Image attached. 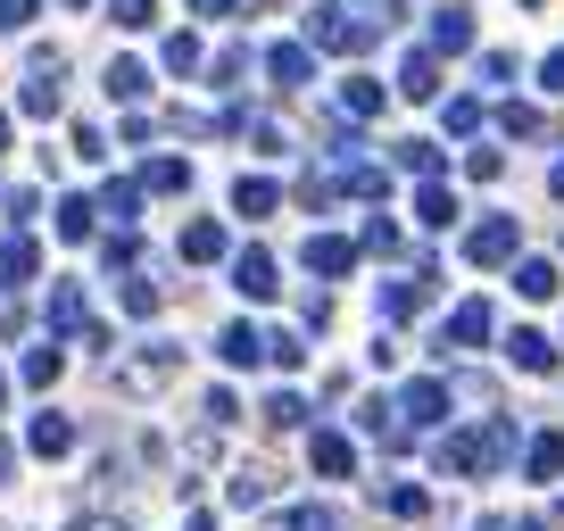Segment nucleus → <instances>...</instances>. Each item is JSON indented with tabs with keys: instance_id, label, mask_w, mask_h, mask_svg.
I'll use <instances>...</instances> for the list:
<instances>
[{
	"instance_id": "f257e3e1",
	"label": "nucleus",
	"mask_w": 564,
	"mask_h": 531,
	"mask_svg": "<svg viewBox=\"0 0 564 531\" xmlns=\"http://www.w3.org/2000/svg\"><path fill=\"white\" fill-rule=\"evenodd\" d=\"M507 457H514V424L507 415H490V424H474V432H441V448H432V465H441V474H465V481L498 474Z\"/></svg>"
},
{
	"instance_id": "f03ea898",
	"label": "nucleus",
	"mask_w": 564,
	"mask_h": 531,
	"mask_svg": "<svg viewBox=\"0 0 564 531\" xmlns=\"http://www.w3.org/2000/svg\"><path fill=\"white\" fill-rule=\"evenodd\" d=\"M399 18V9H366V18H340V9H316V18H307V42H316V51H366L373 34H382V25Z\"/></svg>"
},
{
	"instance_id": "7ed1b4c3",
	"label": "nucleus",
	"mask_w": 564,
	"mask_h": 531,
	"mask_svg": "<svg viewBox=\"0 0 564 531\" xmlns=\"http://www.w3.org/2000/svg\"><path fill=\"white\" fill-rule=\"evenodd\" d=\"M390 408H399V432H406V441H415V432H441V424H448V382H441V373H415Z\"/></svg>"
},
{
	"instance_id": "20e7f679",
	"label": "nucleus",
	"mask_w": 564,
	"mask_h": 531,
	"mask_svg": "<svg viewBox=\"0 0 564 531\" xmlns=\"http://www.w3.org/2000/svg\"><path fill=\"white\" fill-rule=\"evenodd\" d=\"M51 340H91V349H100V324H91V307H84V283H75V274H58L51 283Z\"/></svg>"
},
{
	"instance_id": "39448f33",
	"label": "nucleus",
	"mask_w": 564,
	"mask_h": 531,
	"mask_svg": "<svg viewBox=\"0 0 564 531\" xmlns=\"http://www.w3.org/2000/svg\"><path fill=\"white\" fill-rule=\"evenodd\" d=\"M18 100H25V117H58V100H67V67L42 51L34 67H25V91H18Z\"/></svg>"
},
{
	"instance_id": "423d86ee",
	"label": "nucleus",
	"mask_w": 564,
	"mask_h": 531,
	"mask_svg": "<svg viewBox=\"0 0 564 531\" xmlns=\"http://www.w3.org/2000/svg\"><path fill=\"white\" fill-rule=\"evenodd\" d=\"M490 333H498L490 300H457V307H448V324H441V349H481Z\"/></svg>"
},
{
	"instance_id": "0eeeda50",
	"label": "nucleus",
	"mask_w": 564,
	"mask_h": 531,
	"mask_svg": "<svg viewBox=\"0 0 564 531\" xmlns=\"http://www.w3.org/2000/svg\"><path fill=\"white\" fill-rule=\"evenodd\" d=\"M307 465H316L324 481L357 474V441H349V432H333V424H316V432H307Z\"/></svg>"
},
{
	"instance_id": "6e6552de",
	"label": "nucleus",
	"mask_w": 564,
	"mask_h": 531,
	"mask_svg": "<svg viewBox=\"0 0 564 531\" xmlns=\"http://www.w3.org/2000/svg\"><path fill=\"white\" fill-rule=\"evenodd\" d=\"M465 258L474 266H507L514 258V216H481V225L465 232Z\"/></svg>"
},
{
	"instance_id": "1a4fd4ad",
	"label": "nucleus",
	"mask_w": 564,
	"mask_h": 531,
	"mask_svg": "<svg viewBox=\"0 0 564 531\" xmlns=\"http://www.w3.org/2000/svg\"><path fill=\"white\" fill-rule=\"evenodd\" d=\"M423 307H432V266L415 258V274H406V283H382V316L406 324V316H423Z\"/></svg>"
},
{
	"instance_id": "9d476101",
	"label": "nucleus",
	"mask_w": 564,
	"mask_h": 531,
	"mask_svg": "<svg viewBox=\"0 0 564 531\" xmlns=\"http://www.w3.org/2000/svg\"><path fill=\"white\" fill-rule=\"evenodd\" d=\"M232 291H241V300H274V291H282V266L265 258V249H241V258H232Z\"/></svg>"
},
{
	"instance_id": "9b49d317",
	"label": "nucleus",
	"mask_w": 564,
	"mask_h": 531,
	"mask_svg": "<svg viewBox=\"0 0 564 531\" xmlns=\"http://www.w3.org/2000/svg\"><path fill=\"white\" fill-rule=\"evenodd\" d=\"M523 481H564V432H531L523 441Z\"/></svg>"
},
{
	"instance_id": "f8f14e48",
	"label": "nucleus",
	"mask_w": 564,
	"mask_h": 531,
	"mask_svg": "<svg viewBox=\"0 0 564 531\" xmlns=\"http://www.w3.org/2000/svg\"><path fill=\"white\" fill-rule=\"evenodd\" d=\"M265 349H274V333H258V324H225V333H216V357H225V366H265Z\"/></svg>"
},
{
	"instance_id": "ddd939ff",
	"label": "nucleus",
	"mask_w": 564,
	"mask_h": 531,
	"mask_svg": "<svg viewBox=\"0 0 564 531\" xmlns=\"http://www.w3.org/2000/svg\"><path fill=\"white\" fill-rule=\"evenodd\" d=\"M399 91L406 100H441V51H406L399 58Z\"/></svg>"
},
{
	"instance_id": "4468645a",
	"label": "nucleus",
	"mask_w": 564,
	"mask_h": 531,
	"mask_svg": "<svg viewBox=\"0 0 564 531\" xmlns=\"http://www.w3.org/2000/svg\"><path fill=\"white\" fill-rule=\"evenodd\" d=\"M507 357H514V366H523V373H556V340H547L540 324H523V333H507Z\"/></svg>"
},
{
	"instance_id": "2eb2a0df",
	"label": "nucleus",
	"mask_w": 564,
	"mask_h": 531,
	"mask_svg": "<svg viewBox=\"0 0 564 531\" xmlns=\"http://www.w3.org/2000/svg\"><path fill=\"white\" fill-rule=\"evenodd\" d=\"M432 51H474V9H432Z\"/></svg>"
},
{
	"instance_id": "dca6fc26",
	"label": "nucleus",
	"mask_w": 564,
	"mask_h": 531,
	"mask_svg": "<svg viewBox=\"0 0 564 531\" xmlns=\"http://www.w3.org/2000/svg\"><path fill=\"white\" fill-rule=\"evenodd\" d=\"M34 274H42V258H34V241H25V232H18V241H0V291H25Z\"/></svg>"
},
{
	"instance_id": "f3484780",
	"label": "nucleus",
	"mask_w": 564,
	"mask_h": 531,
	"mask_svg": "<svg viewBox=\"0 0 564 531\" xmlns=\"http://www.w3.org/2000/svg\"><path fill=\"white\" fill-rule=\"evenodd\" d=\"M307 67H316V58H307V42H274V51H265V75H274L282 91H300Z\"/></svg>"
},
{
	"instance_id": "a211bd4d",
	"label": "nucleus",
	"mask_w": 564,
	"mask_h": 531,
	"mask_svg": "<svg viewBox=\"0 0 564 531\" xmlns=\"http://www.w3.org/2000/svg\"><path fill=\"white\" fill-rule=\"evenodd\" d=\"M556 283H564L556 258H514V291H523V300H556Z\"/></svg>"
},
{
	"instance_id": "6ab92c4d",
	"label": "nucleus",
	"mask_w": 564,
	"mask_h": 531,
	"mask_svg": "<svg viewBox=\"0 0 564 531\" xmlns=\"http://www.w3.org/2000/svg\"><path fill=\"white\" fill-rule=\"evenodd\" d=\"M183 258L216 266V258H225V225H216V216H192V225H183Z\"/></svg>"
},
{
	"instance_id": "aec40b11",
	"label": "nucleus",
	"mask_w": 564,
	"mask_h": 531,
	"mask_svg": "<svg viewBox=\"0 0 564 531\" xmlns=\"http://www.w3.org/2000/svg\"><path fill=\"white\" fill-rule=\"evenodd\" d=\"M232 208H241L249 225H258V216H274V208H282V183H265V175H241V183H232Z\"/></svg>"
},
{
	"instance_id": "412c9836",
	"label": "nucleus",
	"mask_w": 564,
	"mask_h": 531,
	"mask_svg": "<svg viewBox=\"0 0 564 531\" xmlns=\"http://www.w3.org/2000/svg\"><path fill=\"white\" fill-rule=\"evenodd\" d=\"M25 441H34V457H67V448H75V424H67V415H58V408H42Z\"/></svg>"
},
{
	"instance_id": "4be33fe9",
	"label": "nucleus",
	"mask_w": 564,
	"mask_h": 531,
	"mask_svg": "<svg viewBox=\"0 0 564 531\" xmlns=\"http://www.w3.org/2000/svg\"><path fill=\"white\" fill-rule=\"evenodd\" d=\"M100 84H108V100H124V108H133L141 91H150V67H141V58H108V75H100Z\"/></svg>"
},
{
	"instance_id": "5701e85b",
	"label": "nucleus",
	"mask_w": 564,
	"mask_h": 531,
	"mask_svg": "<svg viewBox=\"0 0 564 531\" xmlns=\"http://www.w3.org/2000/svg\"><path fill=\"white\" fill-rule=\"evenodd\" d=\"M133 183H141V192H159V199H175V192H192V166H183V159H150Z\"/></svg>"
},
{
	"instance_id": "b1692460",
	"label": "nucleus",
	"mask_w": 564,
	"mask_h": 531,
	"mask_svg": "<svg viewBox=\"0 0 564 531\" xmlns=\"http://www.w3.org/2000/svg\"><path fill=\"white\" fill-rule=\"evenodd\" d=\"M307 266H316V274H349V266H357V241H340V232H316V241H307Z\"/></svg>"
},
{
	"instance_id": "393cba45",
	"label": "nucleus",
	"mask_w": 564,
	"mask_h": 531,
	"mask_svg": "<svg viewBox=\"0 0 564 531\" xmlns=\"http://www.w3.org/2000/svg\"><path fill=\"white\" fill-rule=\"evenodd\" d=\"M25 382H34V390H51L58 382V373H67V349H58V340H34V349H25Z\"/></svg>"
},
{
	"instance_id": "a878e982",
	"label": "nucleus",
	"mask_w": 564,
	"mask_h": 531,
	"mask_svg": "<svg viewBox=\"0 0 564 531\" xmlns=\"http://www.w3.org/2000/svg\"><path fill=\"white\" fill-rule=\"evenodd\" d=\"M357 424H366L382 448H406V432H399V408H390V399H366V408H357Z\"/></svg>"
},
{
	"instance_id": "bb28decb",
	"label": "nucleus",
	"mask_w": 564,
	"mask_h": 531,
	"mask_svg": "<svg viewBox=\"0 0 564 531\" xmlns=\"http://www.w3.org/2000/svg\"><path fill=\"white\" fill-rule=\"evenodd\" d=\"M415 216H423L432 232H441V225H457V192H448V183H423V192H415Z\"/></svg>"
},
{
	"instance_id": "cd10ccee",
	"label": "nucleus",
	"mask_w": 564,
	"mask_h": 531,
	"mask_svg": "<svg viewBox=\"0 0 564 531\" xmlns=\"http://www.w3.org/2000/svg\"><path fill=\"white\" fill-rule=\"evenodd\" d=\"M117 300H124V316H159V283H150L141 266H133V274L117 283Z\"/></svg>"
},
{
	"instance_id": "c85d7f7f",
	"label": "nucleus",
	"mask_w": 564,
	"mask_h": 531,
	"mask_svg": "<svg viewBox=\"0 0 564 531\" xmlns=\"http://www.w3.org/2000/svg\"><path fill=\"white\" fill-rule=\"evenodd\" d=\"M340 108H349V117H382V84H373V75H349V84H340Z\"/></svg>"
},
{
	"instance_id": "c756f323",
	"label": "nucleus",
	"mask_w": 564,
	"mask_h": 531,
	"mask_svg": "<svg viewBox=\"0 0 564 531\" xmlns=\"http://www.w3.org/2000/svg\"><path fill=\"white\" fill-rule=\"evenodd\" d=\"M265 498H274V474H265V465H241V474H232V507H265Z\"/></svg>"
},
{
	"instance_id": "7c9ffc66",
	"label": "nucleus",
	"mask_w": 564,
	"mask_h": 531,
	"mask_svg": "<svg viewBox=\"0 0 564 531\" xmlns=\"http://www.w3.org/2000/svg\"><path fill=\"white\" fill-rule=\"evenodd\" d=\"M382 507L399 514V523H423V514H432V498H423L415 481H390V490H382Z\"/></svg>"
},
{
	"instance_id": "2f4dec72",
	"label": "nucleus",
	"mask_w": 564,
	"mask_h": 531,
	"mask_svg": "<svg viewBox=\"0 0 564 531\" xmlns=\"http://www.w3.org/2000/svg\"><path fill=\"white\" fill-rule=\"evenodd\" d=\"M265 424H274V432H300L307 424V399H300V390H274V399H265Z\"/></svg>"
},
{
	"instance_id": "473e14b6",
	"label": "nucleus",
	"mask_w": 564,
	"mask_h": 531,
	"mask_svg": "<svg viewBox=\"0 0 564 531\" xmlns=\"http://www.w3.org/2000/svg\"><path fill=\"white\" fill-rule=\"evenodd\" d=\"M91 208H108L117 225H133V216H141V183H108V192L91 199Z\"/></svg>"
},
{
	"instance_id": "72a5a7b5",
	"label": "nucleus",
	"mask_w": 564,
	"mask_h": 531,
	"mask_svg": "<svg viewBox=\"0 0 564 531\" xmlns=\"http://www.w3.org/2000/svg\"><path fill=\"white\" fill-rule=\"evenodd\" d=\"M58 241H91V199H58Z\"/></svg>"
},
{
	"instance_id": "f704fd0d",
	"label": "nucleus",
	"mask_w": 564,
	"mask_h": 531,
	"mask_svg": "<svg viewBox=\"0 0 564 531\" xmlns=\"http://www.w3.org/2000/svg\"><path fill=\"white\" fill-rule=\"evenodd\" d=\"M100 258H108V274H133V266H141V241H133V225H117V232H108V249H100Z\"/></svg>"
},
{
	"instance_id": "c9c22d12",
	"label": "nucleus",
	"mask_w": 564,
	"mask_h": 531,
	"mask_svg": "<svg viewBox=\"0 0 564 531\" xmlns=\"http://www.w3.org/2000/svg\"><path fill=\"white\" fill-rule=\"evenodd\" d=\"M282 531H340L333 507H282Z\"/></svg>"
},
{
	"instance_id": "e433bc0d",
	"label": "nucleus",
	"mask_w": 564,
	"mask_h": 531,
	"mask_svg": "<svg viewBox=\"0 0 564 531\" xmlns=\"http://www.w3.org/2000/svg\"><path fill=\"white\" fill-rule=\"evenodd\" d=\"M399 166H406V175H423V183H432V175H441V150H432V142H399Z\"/></svg>"
},
{
	"instance_id": "4c0bfd02",
	"label": "nucleus",
	"mask_w": 564,
	"mask_h": 531,
	"mask_svg": "<svg viewBox=\"0 0 564 531\" xmlns=\"http://www.w3.org/2000/svg\"><path fill=\"white\" fill-rule=\"evenodd\" d=\"M498 124L523 133V142H540V133H547V117H540V108H523V100H507V117H498Z\"/></svg>"
},
{
	"instance_id": "58836bf2",
	"label": "nucleus",
	"mask_w": 564,
	"mask_h": 531,
	"mask_svg": "<svg viewBox=\"0 0 564 531\" xmlns=\"http://www.w3.org/2000/svg\"><path fill=\"white\" fill-rule=\"evenodd\" d=\"M166 366H175V349H141V357H133V366H124V382H159V373H166Z\"/></svg>"
},
{
	"instance_id": "ea45409f",
	"label": "nucleus",
	"mask_w": 564,
	"mask_h": 531,
	"mask_svg": "<svg viewBox=\"0 0 564 531\" xmlns=\"http://www.w3.org/2000/svg\"><path fill=\"white\" fill-rule=\"evenodd\" d=\"M265 366H282V373H300V366H307V340L274 333V349H265Z\"/></svg>"
},
{
	"instance_id": "a19ab883",
	"label": "nucleus",
	"mask_w": 564,
	"mask_h": 531,
	"mask_svg": "<svg viewBox=\"0 0 564 531\" xmlns=\"http://www.w3.org/2000/svg\"><path fill=\"white\" fill-rule=\"evenodd\" d=\"M166 67L192 75V67H199V34H166Z\"/></svg>"
},
{
	"instance_id": "79ce46f5",
	"label": "nucleus",
	"mask_w": 564,
	"mask_h": 531,
	"mask_svg": "<svg viewBox=\"0 0 564 531\" xmlns=\"http://www.w3.org/2000/svg\"><path fill=\"white\" fill-rule=\"evenodd\" d=\"M34 9H42V0H0V34H25V25H34Z\"/></svg>"
},
{
	"instance_id": "37998d69",
	"label": "nucleus",
	"mask_w": 564,
	"mask_h": 531,
	"mask_svg": "<svg viewBox=\"0 0 564 531\" xmlns=\"http://www.w3.org/2000/svg\"><path fill=\"white\" fill-rule=\"evenodd\" d=\"M481 84H514V58L507 51H481Z\"/></svg>"
},
{
	"instance_id": "c03bdc74",
	"label": "nucleus",
	"mask_w": 564,
	"mask_h": 531,
	"mask_svg": "<svg viewBox=\"0 0 564 531\" xmlns=\"http://www.w3.org/2000/svg\"><path fill=\"white\" fill-rule=\"evenodd\" d=\"M481 124V100H448V133H474Z\"/></svg>"
},
{
	"instance_id": "a18cd8bd",
	"label": "nucleus",
	"mask_w": 564,
	"mask_h": 531,
	"mask_svg": "<svg viewBox=\"0 0 564 531\" xmlns=\"http://www.w3.org/2000/svg\"><path fill=\"white\" fill-rule=\"evenodd\" d=\"M366 249H382V258H390V249H399V225H390V216H373V225H366Z\"/></svg>"
},
{
	"instance_id": "49530a36",
	"label": "nucleus",
	"mask_w": 564,
	"mask_h": 531,
	"mask_svg": "<svg viewBox=\"0 0 564 531\" xmlns=\"http://www.w3.org/2000/svg\"><path fill=\"white\" fill-rule=\"evenodd\" d=\"M159 18V0H117V25H150Z\"/></svg>"
},
{
	"instance_id": "de8ad7c7",
	"label": "nucleus",
	"mask_w": 564,
	"mask_h": 531,
	"mask_svg": "<svg viewBox=\"0 0 564 531\" xmlns=\"http://www.w3.org/2000/svg\"><path fill=\"white\" fill-rule=\"evenodd\" d=\"M199 18H241V0H192Z\"/></svg>"
},
{
	"instance_id": "09e8293b",
	"label": "nucleus",
	"mask_w": 564,
	"mask_h": 531,
	"mask_svg": "<svg viewBox=\"0 0 564 531\" xmlns=\"http://www.w3.org/2000/svg\"><path fill=\"white\" fill-rule=\"evenodd\" d=\"M540 84H547V91H564V51H547V67H540Z\"/></svg>"
},
{
	"instance_id": "8fccbe9b",
	"label": "nucleus",
	"mask_w": 564,
	"mask_h": 531,
	"mask_svg": "<svg viewBox=\"0 0 564 531\" xmlns=\"http://www.w3.org/2000/svg\"><path fill=\"white\" fill-rule=\"evenodd\" d=\"M67 531H133V523H117V514H84V523H67Z\"/></svg>"
},
{
	"instance_id": "3c124183",
	"label": "nucleus",
	"mask_w": 564,
	"mask_h": 531,
	"mask_svg": "<svg viewBox=\"0 0 564 531\" xmlns=\"http://www.w3.org/2000/svg\"><path fill=\"white\" fill-rule=\"evenodd\" d=\"M547 192H556V199H564V159H556V166H547Z\"/></svg>"
},
{
	"instance_id": "603ef678",
	"label": "nucleus",
	"mask_w": 564,
	"mask_h": 531,
	"mask_svg": "<svg viewBox=\"0 0 564 531\" xmlns=\"http://www.w3.org/2000/svg\"><path fill=\"white\" fill-rule=\"evenodd\" d=\"M183 531H216V514H192V523H183Z\"/></svg>"
},
{
	"instance_id": "864d4df0",
	"label": "nucleus",
	"mask_w": 564,
	"mask_h": 531,
	"mask_svg": "<svg viewBox=\"0 0 564 531\" xmlns=\"http://www.w3.org/2000/svg\"><path fill=\"white\" fill-rule=\"evenodd\" d=\"M0 150H9V108H0Z\"/></svg>"
},
{
	"instance_id": "5fc2aeb1",
	"label": "nucleus",
	"mask_w": 564,
	"mask_h": 531,
	"mask_svg": "<svg viewBox=\"0 0 564 531\" xmlns=\"http://www.w3.org/2000/svg\"><path fill=\"white\" fill-rule=\"evenodd\" d=\"M0 474H9V441H0Z\"/></svg>"
},
{
	"instance_id": "6e6d98bb",
	"label": "nucleus",
	"mask_w": 564,
	"mask_h": 531,
	"mask_svg": "<svg viewBox=\"0 0 564 531\" xmlns=\"http://www.w3.org/2000/svg\"><path fill=\"white\" fill-rule=\"evenodd\" d=\"M474 531H507V523H474Z\"/></svg>"
},
{
	"instance_id": "4d7b16f0",
	"label": "nucleus",
	"mask_w": 564,
	"mask_h": 531,
	"mask_svg": "<svg viewBox=\"0 0 564 531\" xmlns=\"http://www.w3.org/2000/svg\"><path fill=\"white\" fill-rule=\"evenodd\" d=\"M0 399H9V373H0Z\"/></svg>"
},
{
	"instance_id": "13d9d810",
	"label": "nucleus",
	"mask_w": 564,
	"mask_h": 531,
	"mask_svg": "<svg viewBox=\"0 0 564 531\" xmlns=\"http://www.w3.org/2000/svg\"><path fill=\"white\" fill-rule=\"evenodd\" d=\"M241 9H265V0H241Z\"/></svg>"
},
{
	"instance_id": "bf43d9fd",
	"label": "nucleus",
	"mask_w": 564,
	"mask_h": 531,
	"mask_svg": "<svg viewBox=\"0 0 564 531\" xmlns=\"http://www.w3.org/2000/svg\"><path fill=\"white\" fill-rule=\"evenodd\" d=\"M67 9H84V0H67Z\"/></svg>"
},
{
	"instance_id": "052dcab7",
	"label": "nucleus",
	"mask_w": 564,
	"mask_h": 531,
	"mask_svg": "<svg viewBox=\"0 0 564 531\" xmlns=\"http://www.w3.org/2000/svg\"><path fill=\"white\" fill-rule=\"evenodd\" d=\"M523 9H540V0H523Z\"/></svg>"
}]
</instances>
